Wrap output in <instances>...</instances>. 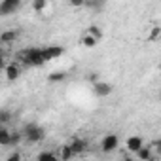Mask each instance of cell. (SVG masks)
Here are the masks:
<instances>
[{"instance_id": "obj_1", "label": "cell", "mask_w": 161, "mask_h": 161, "mask_svg": "<svg viewBox=\"0 0 161 161\" xmlns=\"http://www.w3.org/2000/svg\"><path fill=\"white\" fill-rule=\"evenodd\" d=\"M17 63L21 66H29V68H38L42 64H46V55H44V47H27L23 51L17 53Z\"/></svg>"}, {"instance_id": "obj_2", "label": "cell", "mask_w": 161, "mask_h": 161, "mask_svg": "<svg viewBox=\"0 0 161 161\" xmlns=\"http://www.w3.org/2000/svg\"><path fill=\"white\" fill-rule=\"evenodd\" d=\"M23 136H25L27 142L38 144V142H42L46 138V129L42 125H38V123H27L25 129H23Z\"/></svg>"}, {"instance_id": "obj_3", "label": "cell", "mask_w": 161, "mask_h": 161, "mask_svg": "<svg viewBox=\"0 0 161 161\" xmlns=\"http://www.w3.org/2000/svg\"><path fill=\"white\" fill-rule=\"evenodd\" d=\"M118 148H119V136H118L116 133H108V135L103 136V140H101V152L112 153V152H116Z\"/></svg>"}, {"instance_id": "obj_4", "label": "cell", "mask_w": 161, "mask_h": 161, "mask_svg": "<svg viewBox=\"0 0 161 161\" xmlns=\"http://www.w3.org/2000/svg\"><path fill=\"white\" fill-rule=\"evenodd\" d=\"M144 146H146V144H144V138L138 136V135H133V136H129V138L125 140V150H127L129 153H133V155H136V152H140Z\"/></svg>"}, {"instance_id": "obj_5", "label": "cell", "mask_w": 161, "mask_h": 161, "mask_svg": "<svg viewBox=\"0 0 161 161\" xmlns=\"http://www.w3.org/2000/svg\"><path fill=\"white\" fill-rule=\"evenodd\" d=\"M112 84H108V82H103V80H99V82H95L93 84V95L95 97H101V99H104V97H108V95H112Z\"/></svg>"}, {"instance_id": "obj_6", "label": "cell", "mask_w": 161, "mask_h": 161, "mask_svg": "<svg viewBox=\"0 0 161 161\" xmlns=\"http://www.w3.org/2000/svg\"><path fill=\"white\" fill-rule=\"evenodd\" d=\"M68 144H70V148H72L74 157H78V155H82V153H86V152H87V140H86V138H82V136H74Z\"/></svg>"}, {"instance_id": "obj_7", "label": "cell", "mask_w": 161, "mask_h": 161, "mask_svg": "<svg viewBox=\"0 0 161 161\" xmlns=\"http://www.w3.org/2000/svg\"><path fill=\"white\" fill-rule=\"evenodd\" d=\"M4 76H6L8 82H14V80H17V78L21 76V64H19L17 61L8 63V64L4 66Z\"/></svg>"}, {"instance_id": "obj_8", "label": "cell", "mask_w": 161, "mask_h": 161, "mask_svg": "<svg viewBox=\"0 0 161 161\" xmlns=\"http://www.w3.org/2000/svg\"><path fill=\"white\" fill-rule=\"evenodd\" d=\"M19 8H21V0H2L0 2V14L2 15L15 14Z\"/></svg>"}, {"instance_id": "obj_9", "label": "cell", "mask_w": 161, "mask_h": 161, "mask_svg": "<svg viewBox=\"0 0 161 161\" xmlns=\"http://www.w3.org/2000/svg\"><path fill=\"white\" fill-rule=\"evenodd\" d=\"M63 53H64V47H63V46H55V44H51V46H46V47H44L46 61H55V59L63 57Z\"/></svg>"}, {"instance_id": "obj_10", "label": "cell", "mask_w": 161, "mask_h": 161, "mask_svg": "<svg viewBox=\"0 0 161 161\" xmlns=\"http://www.w3.org/2000/svg\"><path fill=\"white\" fill-rule=\"evenodd\" d=\"M17 38H19V32L10 29V31H4L2 34H0V44H2V46H10V44H15Z\"/></svg>"}, {"instance_id": "obj_11", "label": "cell", "mask_w": 161, "mask_h": 161, "mask_svg": "<svg viewBox=\"0 0 161 161\" xmlns=\"http://www.w3.org/2000/svg\"><path fill=\"white\" fill-rule=\"evenodd\" d=\"M136 159H138V161H152V159H155L153 148H152V146H144L140 152H136Z\"/></svg>"}, {"instance_id": "obj_12", "label": "cell", "mask_w": 161, "mask_h": 161, "mask_svg": "<svg viewBox=\"0 0 161 161\" xmlns=\"http://www.w3.org/2000/svg\"><path fill=\"white\" fill-rule=\"evenodd\" d=\"M57 155H59V159H61V161H70V159L74 157L70 144H61V146H59V150H57Z\"/></svg>"}, {"instance_id": "obj_13", "label": "cell", "mask_w": 161, "mask_h": 161, "mask_svg": "<svg viewBox=\"0 0 161 161\" xmlns=\"http://www.w3.org/2000/svg\"><path fill=\"white\" fill-rule=\"evenodd\" d=\"M36 161H61L57 152H49V150H44L36 155Z\"/></svg>"}, {"instance_id": "obj_14", "label": "cell", "mask_w": 161, "mask_h": 161, "mask_svg": "<svg viewBox=\"0 0 161 161\" xmlns=\"http://www.w3.org/2000/svg\"><path fill=\"white\" fill-rule=\"evenodd\" d=\"M80 44H82L84 47H87V49H93V47H97V44H99V40L97 38H93L91 34H84L82 38H80Z\"/></svg>"}, {"instance_id": "obj_15", "label": "cell", "mask_w": 161, "mask_h": 161, "mask_svg": "<svg viewBox=\"0 0 161 161\" xmlns=\"http://www.w3.org/2000/svg\"><path fill=\"white\" fill-rule=\"evenodd\" d=\"M12 142V131L8 127H0V146H10Z\"/></svg>"}, {"instance_id": "obj_16", "label": "cell", "mask_w": 161, "mask_h": 161, "mask_svg": "<svg viewBox=\"0 0 161 161\" xmlns=\"http://www.w3.org/2000/svg\"><path fill=\"white\" fill-rule=\"evenodd\" d=\"M86 32H87V34H91L93 38H97L99 42H101V40H103V36H104V32H103V29H101L99 25H89V27L86 29Z\"/></svg>"}, {"instance_id": "obj_17", "label": "cell", "mask_w": 161, "mask_h": 161, "mask_svg": "<svg viewBox=\"0 0 161 161\" xmlns=\"http://www.w3.org/2000/svg\"><path fill=\"white\" fill-rule=\"evenodd\" d=\"M47 6H49V2H47V0H34V2H31V8H32L36 14H42V12H46V10H47Z\"/></svg>"}, {"instance_id": "obj_18", "label": "cell", "mask_w": 161, "mask_h": 161, "mask_svg": "<svg viewBox=\"0 0 161 161\" xmlns=\"http://www.w3.org/2000/svg\"><path fill=\"white\" fill-rule=\"evenodd\" d=\"M64 78H66V74H64L63 70H61V72H59V70H57V72H51V74L47 76V80H49L51 84H57V82H64Z\"/></svg>"}, {"instance_id": "obj_19", "label": "cell", "mask_w": 161, "mask_h": 161, "mask_svg": "<svg viewBox=\"0 0 161 161\" xmlns=\"http://www.w3.org/2000/svg\"><path fill=\"white\" fill-rule=\"evenodd\" d=\"M159 36H161V27H157V25H153V27L150 29V34H148V40H152V42H153V40H157Z\"/></svg>"}, {"instance_id": "obj_20", "label": "cell", "mask_w": 161, "mask_h": 161, "mask_svg": "<svg viewBox=\"0 0 161 161\" xmlns=\"http://www.w3.org/2000/svg\"><path fill=\"white\" fill-rule=\"evenodd\" d=\"M23 138H25V136H23V133H19V131L12 133V142H10V146H17V144H19Z\"/></svg>"}, {"instance_id": "obj_21", "label": "cell", "mask_w": 161, "mask_h": 161, "mask_svg": "<svg viewBox=\"0 0 161 161\" xmlns=\"http://www.w3.org/2000/svg\"><path fill=\"white\" fill-rule=\"evenodd\" d=\"M6 161H23V155H21V152H12L6 157Z\"/></svg>"}, {"instance_id": "obj_22", "label": "cell", "mask_w": 161, "mask_h": 161, "mask_svg": "<svg viewBox=\"0 0 161 161\" xmlns=\"http://www.w3.org/2000/svg\"><path fill=\"white\" fill-rule=\"evenodd\" d=\"M0 121H2V125L6 127V123L10 121V112H6V110H2V112H0Z\"/></svg>"}, {"instance_id": "obj_23", "label": "cell", "mask_w": 161, "mask_h": 161, "mask_svg": "<svg viewBox=\"0 0 161 161\" xmlns=\"http://www.w3.org/2000/svg\"><path fill=\"white\" fill-rule=\"evenodd\" d=\"M86 8H89V10H101L103 2H86Z\"/></svg>"}, {"instance_id": "obj_24", "label": "cell", "mask_w": 161, "mask_h": 161, "mask_svg": "<svg viewBox=\"0 0 161 161\" xmlns=\"http://www.w3.org/2000/svg\"><path fill=\"white\" fill-rule=\"evenodd\" d=\"M70 6L72 8H82V6H86V2L84 0H70Z\"/></svg>"}, {"instance_id": "obj_25", "label": "cell", "mask_w": 161, "mask_h": 161, "mask_svg": "<svg viewBox=\"0 0 161 161\" xmlns=\"http://www.w3.org/2000/svg\"><path fill=\"white\" fill-rule=\"evenodd\" d=\"M123 161H135V157H131V155H125V157H123Z\"/></svg>"}, {"instance_id": "obj_26", "label": "cell", "mask_w": 161, "mask_h": 161, "mask_svg": "<svg viewBox=\"0 0 161 161\" xmlns=\"http://www.w3.org/2000/svg\"><path fill=\"white\" fill-rule=\"evenodd\" d=\"M152 161H161V159H157V157H155V159H152Z\"/></svg>"}]
</instances>
